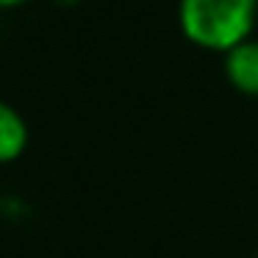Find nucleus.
I'll return each mask as SVG.
<instances>
[{"instance_id":"nucleus-1","label":"nucleus","mask_w":258,"mask_h":258,"mask_svg":"<svg viewBox=\"0 0 258 258\" xmlns=\"http://www.w3.org/2000/svg\"><path fill=\"white\" fill-rule=\"evenodd\" d=\"M258 0H180V34L195 47L228 53L252 36Z\"/></svg>"},{"instance_id":"nucleus-2","label":"nucleus","mask_w":258,"mask_h":258,"mask_svg":"<svg viewBox=\"0 0 258 258\" xmlns=\"http://www.w3.org/2000/svg\"><path fill=\"white\" fill-rule=\"evenodd\" d=\"M225 78L241 95L258 97V39H247L225 53Z\"/></svg>"},{"instance_id":"nucleus-3","label":"nucleus","mask_w":258,"mask_h":258,"mask_svg":"<svg viewBox=\"0 0 258 258\" xmlns=\"http://www.w3.org/2000/svg\"><path fill=\"white\" fill-rule=\"evenodd\" d=\"M28 139H31V131H28L25 117L12 103L0 100V167L23 158Z\"/></svg>"},{"instance_id":"nucleus-4","label":"nucleus","mask_w":258,"mask_h":258,"mask_svg":"<svg viewBox=\"0 0 258 258\" xmlns=\"http://www.w3.org/2000/svg\"><path fill=\"white\" fill-rule=\"evenodd\" d=\"M28 0H0V9H14V6H23Z\"/></svg>"},{"instance_id":"nucleus-5","label":"nucleus","mask_w":258,"mask_h":258,"mask_svg":"<svg viewBox=\"0 0 258 258\" xmlns=\"http://www.w3.org/2000/svg\"><path fill=\"white\" fill-rule=\"evenodd\" d=\"M255 258H258V255H255Z\"/></svg>"}]
</instances>
